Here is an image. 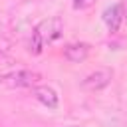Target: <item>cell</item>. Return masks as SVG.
Listing matches in <instances>:
<instances>
[{
  "label": "cell",
  "instance_id": "cell-5",
  "mask_svg": "<svg viewBox=\"0 0 127 127\" xmlns=\"http://www.w3.org/2000/svg\"><path fill=\"white\" fill-rule=\"evenodd\" d=\"M123 20H125V18H123V6H121L119 2H117V4H111L109 8H105V12H103V22H105V26H107L109 32H117Z\"/></svg>",
  "mask_w": 127,
  "mask_h": 127
},
{
  "label": "cell",
  "instance_id": "cell-9",
  "mask_svg": "<svg viewBox=\"0 0 127 127\" xmlns=\"http://www.w3.org/2000/svg\"><path fill=\"white\" fill-rule=\"evenodd\" d=\"M69 127H83V125H69Z\"/></svg>",
  "mask_w": 127,
  "mask_h": 127
},
{
  "label": "cell",
  "instance_id": "cell-6",
  "mask_svg": "<svg viewBox=\"0 0 127 127\" xmlns=\"http://www.w3.org/2000/svg\"><path fill=\"white\" fill-rule=\"evenodd\" d=\"M87 56H89V46H87L85 42L69 44V46H65V50H64V58H65L67 62H71V64H81V62L87 60Z\"/></svg>",
  "mask_w": 127,
  "mask_h": 127
},
{
  "label": "cell",
  "instance_id": "cell-3",
  "mask_svg": "<svg viewBox=\"0 0 127 127\" xmlns=\"http://www.w3.org/2000/svg\"><path fill=\"white\" fill-rule=\"evenodd\" d=\"M113 79V69L109 67H99L95 71H91L89 75H85V79L81 81V87L87 91H99L103 87H107Z\"/></svg>",
  "mask_w": 127,
  "mask_h": 127
},
{
  "label": "cell",
  "instance_id": "cell-7",
  "mask_svg": "<svg viewBox=\"0 0 127 127\" xmlns=\"http://www.w3.org/2000/svg\"><path fill=\"white\" fill-rule=\"evenodd\" d=\"M71 4H73L75 10H85V8H89L93 4V0H73Z\"/></svg>",
  "mask_w": 127,
  "mask_h": 127
},
{
  "label": "cell",
  "instance_id": "cell-10",
  "mask_svg": "<svg viewBox=\"0 0 127 127\" xmlns=\"http://www.w3.org/2000/svg\"><path fill=\"white\" fill-rule=\"evenodd\" d=\"M123 18H125V20H127V14H125V16H123Z\"/></svg>",
  "mask_w": 127,
  "mask_h": 127
},
{
  "label": "cell",
  "instance_id": "cell-2",
  "mask_svg": "<svg viewBox=\"0 0 127 127\" xmlns=\"http://www.w3.org/2000/svg\"><path fill=\"white\" fill-rule=\"evenodd\" d=\"M34 34L40 38V42H42L44 46H46V44H52V42H56L58 38H62V34H64V20H62L60 16L42 20V22L34 28Z\"/></svg>",
  "mask_w": 127,
  "mask_h": 127
},
{
  "label": "cell",
  "instance_id": "cell-8",
  "mask_svg": "<svg viewBox=\"0 0 127 127\" xmlns=\"http://www.w3.org/2000/svg\"><path fill=\"white\" fill-rule=\"evenodd\" d=\"M8 46H10V42H8V40H4V38H0V52H6V50H8Z\"/></svg>",
  "mask_w": 127,
  "mask_h": 127
},
{
  "label": "cell",
  "instance_id": "cell-4",
  "mask_svg": "<svg viewBox=\"0 0 127 127\" xmlns=\"http://www.w3.org/2000/svg\"><path fill=\"white\" fill-rule=\"evenodd\" d=\"M34 97H36L42 105H46L48 109H56V107L60 105V95H58V91H56L54 87H50V85H36V87H34Z\"/></svg>",
  "mask_w": 127,
  "mask_h": 127
},
{
  "label": "cell",
  "instance_id": "cell-1",
  "mask_svg": "<svg viewBox=\"0 0 127 127\" xmlns=\"http://www.w3.org/2000/svg\"><path fill=\"white\" fill-rule=\"evenodd\" d=\"M40 79H42V75L38 71L26 69L18 64L0 67V81L8 87H36Z\"/></svg>",
  "mask_w": 127,
  "mask_h": 127
}]
</instances>
